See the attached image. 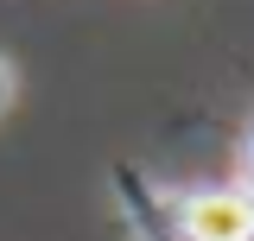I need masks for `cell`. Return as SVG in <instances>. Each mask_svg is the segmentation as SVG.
I'll use <instances>...</instances> for the list:
<instances>
[{
  "instance_id": "obj_1",
  "label": "cell",
  "mask_w": 254,
  "mask_h": 241,
  "mask_svg": "<svg viewBox=\"0 0 254 241\" xmlns=\"http://www.w3.org/2000/svg\"><path fill=\"white\" fill-rule=\"evenodd\" d=\"M172 241H254V197L242 184L210 190H165Z\"/></svg>"
},
{
  "instance_id": "obj_2",
  "label": "cell",
  "mask_w": 254,
  "mask_h": 241,
  "mask_svg": "<svg viewBox=\"0 0 254 241\" xmlns=\"http://www.w3.org/2000/svg\"><path fill=\"white\" fill-rule=\"evenodd\" d=\"M13 95H19V70L6 63V51H0V115L13 108Z\"/></svg>"
}]
</instances>
